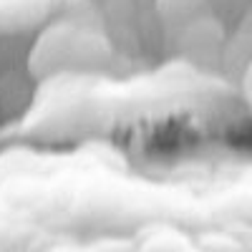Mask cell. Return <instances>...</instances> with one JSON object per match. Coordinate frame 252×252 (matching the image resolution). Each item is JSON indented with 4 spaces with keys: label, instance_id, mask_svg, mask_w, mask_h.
<instances>
[{
    "label": "cell",
    "instance_id": "cell-1",
    "mask_svg": "<svg viewBox=\"0 0 252 252\" xmlns=\"http://www.w3.org/2000/svg\"><path fill=\"white\" fill-rule=\"evenodd\" d=\"M109 58V43L98 31L86 23H63L51 26L38 38L31 53V71L35 76H51L68 68H91Z\"/></svg>",
    "mask_w": 252,
    "mask_h": 252
},
{
    "label": "cell",
    "instance_id": "cell-2",
    "mask_svg": "<svg viewBox=\"0 0 252 252\" xmlns=\"http://www.w3.org/2000/svg\"><path fill=\"white\" fill-rule=\"evenodd\" d=\"M177 46L194 63H217L222 61V51L227 46L224 23L209 10L177 31Z\"/></svg>",
    "mask_w": 252,
    "mask_h": 252
},
{
    "label": "cell",
    "instance_id": "cell-3",
    "mask_svg": "<svg viewBox=\"0 0 252 252\" xmlns=\"http://www.w3.org/2000/svg\"><path fill=\"white\" fill-rule=\"evenodd\" d=\"M157 18L166 31H182L199 15L209 13V0H154Z\"/></svg>",
    "mask_w": 252,
    "mask_h": 252
},
{
    "label": "cell",
    "instance_id": "cell-4",
    "mask_svg": "<svg viewBox=\"0 0 252 252\" xmlns=\"http://www.w3.org/2000/svg\"><path fill=\"white\" fill-rule=\"evenodd\" d=\"M199 247H204L207 252H240V245L220 232H209L204 237H199Z\"/></svg>",
    "mask_w": 252,
    "mask_h": 252
}]
</instances>
